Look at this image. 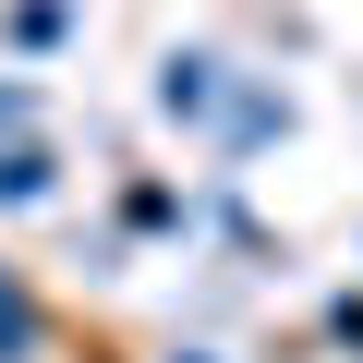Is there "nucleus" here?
<instances>
[{"instance_id": "20e7f679", "label": "nucleus", "mask_w": 363, "mask_h": 363, "mask_svg": "<svg viewBox=\"0 0 363 363\" xmlns=\"http://www.w3.org/2000/svg\"><path fill=\"white\" fill-rule=\"evenodd\" d=\"M37 351H49V303L0 267V363H37Z\"/></svg>"}, {"instance_id": "423d86ee", "label": "nucleus", "mask_w": 363, "mask_h": 363, "mask_svg": "<svg viewBox=\"0 0 363 363\" xmlns=\"http://www.w3.org/2000/svg\"><path fill=\"white\" fill-rule=\"evenodd\" d=\"M61 25H73L61 0H13V37H25V49H61Z\"/></svg>"}, {"instance_id": "f257e3e1", "label": "nucleus", "mask_w": 363, "mask_h": 363, "mask_svg": "<svg viewBox=\"0 0 363 363\" xmlns=\"http://www.w3.org/2000/svg\"><path fill=\"white\" fill-rule=\"evenodd\" d=\"M157 109H169V121H218V109H230V61L169 49V61H157Z\"/></svg>"}, {"instance_id": "39448f33", "label": "nucleus", "mask_w": 363, "mask_h": 363, "mask_svg": "<svg viewBox=\"0 0 363 363\" xmlns=\"http://www.w3.org/2000/svg\"><path fill=\"white\" fill-rule=\"evenodd\" d=\"M121 218H133V230H182V194H169V182H133Z\"/></svg>"}, {"instance_id": "6e6552de", "label": "nucleus", "mask_w": 363, "mask_h": 363, "mask_svg": "<svg viewBox=\"0 0 363 363\" xmlns=\"http://www.w3.org/2000/svg\"><path fill=\"white\" fill-rule=\"evenodd\" d=\"M182 363H206V351H182Z\"/></svg>"}, {"instance_id": "0eeeda50", "label": "nucleus", "mask_w": 363, "mask_h": 363, "mask_svg": "<svg viewBox=\"0 0 363 363\" xmlns=\"http://www.w3.org/2000/svg\"><path fill=\"white\" fill-rule=\"evenodd\" d=\"M0 133H37V85H0Z\"/></svg>"}, {"instance_id": "7ed1b4c3", "label": "nucleus", "mask_w": 363, "mask_h": 363, "mask_svg": "<svg viewBox=\"0 0 363 363\" xmlns=\"http://www.w3.org/2000/svg\"><path fill=\"white\" fill-rule=\"evenodd\" d=\"M279 133H291V109H279L267 85H230V109H218V145H230V157H255V145H279Z\"/></svg>"}, {"instance_id": "f03ea898", "label": "nucleus", "mask_w": 363, "mask_h": 363, "mask_svg": "<svg viewBox=\"0 0 363 363\" xmlns=\"http://www.w3.org/2000/svg\"><path fill=\"white\" fill-rule=\"evenodd\" d=\"M49 194H61L49 133H0V218H13V206H49Z\"/></svg>"}]
</instances>
